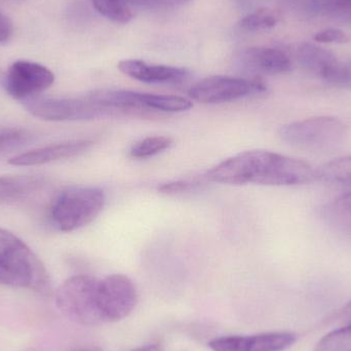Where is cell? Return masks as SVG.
Wrapping results in <instances>:
<instances>
[{"label": "cell", "mask_w": 351, "mask_h": 351, "mask_svg": "<svg viewBox=\"0 0 351 351\" xmlns=\"http://www.w3.org/2000/svg\"><path fill=\"white\" fill-rule=\"evenodd\" d=\"M80 351H94V350H80Z\"/></svg>", "instance_id": "31"}, {"label": "cell", "mask_w": 351, "mask_h": 351, "mask_svg": "<svg viewBox=\"0 0 351 351\" xmlns=\"http://www.w3.org/2000/svg\"><path fill=\"white\" fill-rule=\"evenodd\" d=\"M93 145L94 142L88 139L72 140L63 143L51 144L14 156L10 158L8 164L16 167L41 166L80 156L88 152Z\"/></svg>", "instance_id": "11"}, {"label": "cell", "mask_w": 351, "mask_h": 351, "mask_svg": "<svg viewBox=\"0 0 351 351\" xmlns=\"http://www.w3.org/2000/svg\"><path fill=\"white\" fill-rule=\"evenodd\" d=\"M337 319L344 323H351V301L348 302L337 315Z\"/></svg>", "instance_id": "29"}, {"label": "cell", "mask_w": 351, "mask_h": 351, "mask_svg": "<svg viewBox=\"0 0 351 351\" xmlns=\"http://www.w3.org/2000/svg\"><path fill=\"white\" fill-rule=\"evenodd\" d=\"M99 14L117 24H127L134 18L133 8L128 0H92Z\"/></svg>", "instance_id": "18"}, {"label": "cell", "mask_w": 351, "mask_h": 351, "mask_svg": "<svg viewBox=\"0 0 351 351\" xmlns=\"http://www.w3.org/2000/svg\"><path fill=\"white\" fill-rule=\"evenodd\" d=\"M173 140L166 136H154L137 142L130 150V156L137 160H145L170 149Z\"/></svg>", "instance_id": "20"}, {"label": "cell", "mask_w": 351, "mask_h": 351, "mask_svg": "<svg viewBox=\"0 0 351 351\" xmlns=\"http://www.w3.org/2000/svg\"><path fill=\"white\" fill-rule=\"evenodd\" d=\"M319 179L351 187V156L336 158L317 170Z\"/></svg>", "instance_id": "19"}, {"label": "cell", "mask_w": 351, "mask_h": 351, "mask_svg": "<svg viewBox=\"0 0 351 351\" xmlns=\"http://www.w3.org/2000/svg\"><path fill=\"white\" fill-rule=\"evenodd\" d=\"M346 127L332 117H311L285 125L280 137L290 145L307 152H329L343 142Z\"/></svg>", "instance_id": "5"}, {"label": "cell", "mask_w": 351, "mask_h": 351, "mask_svg": "<svg viewBox=\"0 0 351 351\" xmlns=\"http://www.w3.org/2000/svg\"><path fill=\"white\" fill-rule=\"evenodd\" d=\"M296 334L271 332L251 336L215 338L208 343L213 351H284L294 346Z\"/></svg>", "instance_id": "10"}, {"label": "cell", "mask_w": 351, "mask_h": 351, "mask_svg": "<svg viewBox=\"0 0 351 351\" xmlns=\"http://www.w3.org/2000/svg\"><path fill=\"white\" fill-rule=\"evenodd\" d=\"M315 6L335 20L351 23V0H315Z\"/></svg>", "instance_id": "24"}, {"label": "cell", "mask_w": 351, "mask_h": 351, "mask_svg": "<svg viewBox=\"0 0 351 351\" xmlns=\"http://www.w3.org/2000/svg\"><path fill=\"white\" fill-rule=\"evenodd\" d=\"M297 59L307 73L326 82L340 62L333 53L313 43H303L297 51Z\"/></svg>", "instance_id": "14"}, {"label": "cell", "mask_w": 351, "mask_h": 351, "mask_svg": "<svg viewBox=\"0 0 351 351\" xmlns=\"http://www.w3.org/2000/svg\"><path fill=\"white\" fill-rule=\"evenodd\" d=\"M117 67L121 73L144 84H180L189 75L184 68L154 65L141 60H123Z\"/></svg>", "instance_id": "12"}, {"label": "cell", "mask_w": 351, "mask_h": 351, "mask_svg": "<svg viewBox=\"0 0 351 351\" xmlns=\"http://www.w3.org/2000/svg\"><path fill=\"white\" fill-rule=\"evenodd\" d=\"M241 60L251 71L267 75L289 73L293 67L290 57L274 47H250L243 51Z\"/></svg>", "instance_id": "13"}, {"label": "cell", "mask_w": 351, "mask_h": 351, "mask_svg": "<svg viewBox=\"0 0 351 351\" xmlns=\"http://www.w3.org/2000/svg\"><path fill=\"white\" fill-rule=\"evenodd\" d=\"M99 298L103 322L115 323L125 319L135 308L137 290L131 278L111 274L99 280Z\"/></svg>", "instance_id": "8"}, {"label": "cell", "mask_w": 351, "mask_h": 351, "mask_svg": "<svg viewBox=\"0 0 351 351\" xmlns=\"http://www.w3.org/2000/svg\"><path fill=\"white\" fill-rule=\"evenodd\" d=\"M315 40L321 43H337V45H343V43L350 41V37L343 31L339 29L329 28L325 30L319 31L315 35Z\"/></svg>", "instance_id": "25"}, {"label": "cell", "mask_w": 351, "mask_h": 351, "mask_svg": "<svg viewBox=\"0 0 351 351\" xmlns=\"http://www.w3.org/2000/svg\"><path fill=\"white\" fill-rule=\"evenodd\" d=\"M206 179L227 185L294 186L319 178L317 170L303 160L266 150H250L223 160L208 171Z\"/></svg>", "instance_id": "1"}, {"label": "cell", "mask_w": 351, "mask_h": 351, "mask_svg": "<svg viewBox=\"0 0 351 351\" xmlns=\"http://www.w3.org/2000/svg\"><path fill=\"white\" fill-rule=\"evenodd\" d=\"M324 219L334 232L351 241V192L328 204L324 208Z\"/></svg>", "instance_id": "15"}, {"label": "cell", "mask_w": 351, "mask_h": 351, "mask_svg": "<svg viewBox=\"0 0 351 351\" xmlns=\"http://www.w3.org/2000/svg\"><path fill=\"white\" fill-rule=\"evenodd\" d=\"M105 202L101 188L71 186L53 198L49 218L58 230L71 232L93 222L102 212Z\"/></svg>", "instance_id": "3"}, {"label": "cell", "mask_w": 351, "mask_h": 351, "mask_svg": "<svg viewBox=\"0 0 351 351\" xmlns=\"http://www.w3.org/2000/svg\"><path fill=\"white\" fill-rule=\"evenodd\" d=\"M141 104L144 110L160 111V112H183L193 106L190 99L173 95H156L141 93Z\"/></svg>", "instance_id": "17"}, {"label": "cell", "mask_w": 351, "mask_h": 351, "mask_svg": "<svg viewBox=\"0 0 351 351\" xmlns=\"http://www.w3.org/2000/svg\"><path fill=\"white\" fill-rule=\"evenodd\" d=\"M0 284L43 290L47 274L32 250L14 233L0 228Z\"/></svg>", "instance_id": "2"}, {"label": "cell", "mask_w": 351, "mask_h": 351, "mask_svg": "<svg viewBox=\"0 0 351 351\" xmlns=\"http://www.w3.org/2000/svg\"><path fill=\"white\" fill-rule=\"evenodd\" d=\"M55 82L51 70L40 64L28 61L14 62L6 74V92L16 100H30L47 90Z\"/></svg>", "instance_id": "9"}, {"label": "cell", "mask_w": 351, "mask_h": 351, "mask_svg": "<svg viewBox=\"0 0 351 351\" xmlns=\"http://www.w3.org/2000/svg\"><path fill=\"white\" fill-rule=\"evenodd\" d=\"M32 139V135L26 130L14 129V128H1L0 129V154L18 149Z\"/></svg>", "instance_id": "23"}, {"label": "cell", "mask_w": 351, "mask_h": 351, "mask_svg": "<svg viewBox=\"0 0 351 351\" xmlns=\"http://www.w3.org/2000/svg\"><path fill=\"white\" fill-rule=\"evenodd\" d=\"M99 280L84 274L66 280L56 293L59 311L80 325L104 324L99 300Z\"/></svg>", "instance_id": "4"}, {"label": "cell", "mask_w": 351, "mask_h": 351, "mask_svg": "<svg viewBox=\"0 0 351 351\" xmlns=\"http://www.w3.org/2000/svg\"><path fill=\"white\" fill-rule=\"evenodd\" d=\"M43 185V178L36 176L0 177V204L25 199Z\"/></svg>", "instance_id": "16"}, {"label": "cell", "mask_w": 351, "mask_h": 351, "mask_svg": "<svg viewBox=\"0 0 351 351\" xmlns=\"http://www.w3.org/2000/svg\"><path fill=\"white\" fill-rule=\"evenodd\" d=\"M315 351H351V323L326 335Z\"/></svg>", "instance_id": "21"}, {"label": "cell", "mask_w": 351, "mask_h": 351, "mask_svg": "<svg viewBox=\"0 0 351 351\" xmlns=\"http://www.w3.org/2000/svg\"><path fill=\"white\" fill-rule=\"evenodd\" d=\"M132 351H164V350H162V348H160V346H152V344H149V346H142V348H136V350H134Z\"/></svg>", "instance_id": "30"}, {"label": "cell", "mask_w": 351, "mask_h": 351, "mask_svg": "<svg viewBox=\"0 0 351 351\" xmlns=\"http://www.w3.org/2000/svg\"><path fill=\"white\" fill-rule=\"evenodd\" d=\"M199 185L198 182L188 181V180H179V181L169 182L158 186V191L166 194H178L190 191Z\"/></svg>", "instance_id": "26"}, {"label": "cell", "mask_w": 351, "mask_h": 351, "mask_svg": "<svg viewBox=\"0 0 351 351\" xmlns=\"http://www.w3.org/2000/svg\"><path fill=\"white\" fill-rule=\"evenodd\" d=\"M26 108L34 117L49 121H88L117 115L97 104L88 95L78 98L30 99Z\"/></svg>", "instance_id": "6"}, {"label": "cell", "mask_w": 351, "mask_h": 351, "mask_svg": "<svg viewBox=\"0 0 351 351\" xmlns=\"http://www.w3.org/2000/svg\"><path fill=\"white\" fill-rule=\"evenodd\" d=\"M278 19L274 12L269 10H259L247 14L241 21V27L245 31L269 30L278 24Z\"/></svg>", "instance_id": "22"}, {"label": "cell", "mask_w": 351, "mask_h": 351, "mask_svg": "<svg viewBox=\"0 0 351 351\" xmlns=\"http://www.w3.org/2000/svg\"><path fill=\"white\" fill-rule=\"evenodd\" d=\"M14 32V26L10 19L0 10V45L10 40Z\"/></svg>", "instance_id": "28"}, {"label": "cell", "mask_w": 351, "mask_h": 351, "mask_svg": "<svg viewBox=\"0 0 351 351\" xmlns=\"http://www.w3.org/2000/svg\"><path fill=\"white\" fill-rule=\"evenodd\" d=\"M132 8H173V6L182 5L190 0H128Z\"/></svg>", "instance_id": "27"}, {"label": "cell", "mask_w": 351, "mask_h": 351, "mask_svg": "<svg viewBox=\"0 0 351 351\" xmlns=\"http://www.w3.org/2000/svg\"><path fill=\"white\" fill-rule=\"evenodd\" d=\"M267 86L258 78L212 76L190 88V98L204 104H222L241 100L253 95L263 94Z\"/></svg>", "instance_id": "7"}]
</instances>
